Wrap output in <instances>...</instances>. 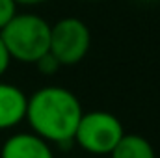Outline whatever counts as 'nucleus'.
Returning <instances> with one entry per match:
<instances>
[{
  "instance_id": "1",
  "label": "nucleus",
  "mask_w": 160,
  "mask_h": 158,
  "mask_svg": "<svg viewBox=\"0 0 160 158\" xmlns=\"http://www.w3.org/2000/svg\"><path fill=\"white\" fill-rule=\"evenodd\" d=\"M82 114V104L73 91L47 86L28 97L24 119L32 132L47 143H69L75 138Z\"/></svg>"
},
{
  "instance_id": "2",
  "label": "nucleus",
  "mask_w": 160,
  "mask_h": 158,
  "mask_svg": "<svg viewBox=\"0 0 160 158\" xmlns=\"http://www.w3.org/2000/svg\"><path fill=\"white\" fill-rule=\"evenodd\" d=\"M11 60L22 63H36L50 48V24L36 13H17L2 30Z\"/></svg>"
},
{
  "instance_id": "3",
  "label": "nucleus",
  "mask_w": 160,
  "mask_h": 158,
  "mask_svg": "<svg viewBox=\"0 0 160 158\" xmlns=\"http://www.w3.org/2000/svg\"><path fill=\"white\" fill-rule=\"evenodd\" d=\"M123 136L125 128L114 114L104 110H93L82 114L73 141H77L86 153L102 156L114 151Z\"/></svg>"
},
{
  "instance_id": "4",
  "label": "nucleus",
  "mask_w": 160,
  "mask_h": 158,
  "mask_svg": "<svg viewBox=\"0 0 160 158\" xmlns=\"http://www.w3.org/2000/svg\"><path fill=\"white\" fill-rule=\"evenodd\" d=\"M91 47V32L78 17H63L50 26L48 52L60 62L62 67L80 63Z\"/></svg>"
},
{
  "instance_id": "5",
  "label": "nucleus",
  "mask_w": 160,
  "mask_h": 158,
  "mask_svg": "<svg viewBox=\"0 0 160 158\" xmlns=\"http://www.w3.org/2000/svg\"><path fill=\"white\" fill-rule=\"evenodd\" d=\"M0 158H54V153L50 143L34 132H19L4 141Z\"/></svg>"
},
{
  "instance_id": "6",
  "label": "nucleus",
  "mask_w": 160,
  "mask_h": 158,
  "mask_svg": "<svg viewBox=\"0 0 160 158\" xmlns=\"http://www.w3.org/2000/svg\"><path fill=\"white\" fill-rule=\"evenodd\" d=\"M28 97L13 84L0 82V130L17 126L26 116Z\"/></svg>"
},
{
  "instance_id": "7",
  "label": "nucleus",
  "mask_w": 160,
  "mask_h": 158,
  "mask_svg": "<svg viewBox=\"0 0 160 158\" xmlns=\"http://www.w3.org/2000/svg\"><path fill=\"white\" fill-rule=\"evenodd\" d=\"M110 158H157L151 141L140 134H125L110 153Z\"/></svg>"
},
{
  "instance_id": "8",
  "label": "nucleus",
  "mask_w": 160,
  "mask_h": 158,
  "mask_svg": "<svg viewBox=\"0 0 160 158\" xmlns=\"http://www.w3.org/2000/svg\"><path fill=\"white\" fill-rule=\"evenodd\" d=\"M36 65H38V71L43 73V75H47V77H50V75H56L58 71H60V62L50 54V52H47L45 56H41L39 60L36 62Z\"/></svg>"
},
{
  "instance_id": "9",
  "label": "nucleus",
  "mask_w": 160,
  "mask_h": 158,
  "mask_svg": "<svg viewBox=\"0 0 160 158\" xmlns=\"http://www.w3.org/2000/svg\"><path fill=\"white\" fill-rule=\"evenodd\" d=\"M17 6L15 0H0V30L17 15Z\"/></svg>"
},
{
  "instance_id": "10",
  "label": "nucleus",
  "mask_w": 160,
  "mask_h": 158,
  "mask_svg": "<svg viewBox=\"0 0 160 158\" xmlns=\"http://www.w3.org/2000/svg\"><path fill=\"white\" fill-rule=\"evenodd\" d=\"M9 63H11V56H9V52H8L4 41L0 37V77L9 69Z\"/></svg>"
},
{
  "instance_id": "11",
  "label": "nucleus",
  "mask_w": 160,
  "mask_h": 158,
  "mask_svg": "<svg viewBox=\"0 0 160 158\" xmlns=\"http://www.w3.org/2000/svg\"><path fill=\"white\" fill-rule=\"evenodd\" d=\"M19 6H38L41 2H45V0H15Z\"/></svg>"
},
{
  "instance_id": "12",
  "label": "nucleus",
  "mask_w": 160,
  "mask_h": 158,
  "mask_svg": "<svg viewBox=\"0 0 160 158\" xmlns=\"http://www.w3.org/2000/svg\"><path fill=\"white\" fill-rule=\"evenodd\" d=\"M82 2H97V0H82Z\"/></svg>"
},
{
  "instance_id": "13",
  "label": "nucleus",
  "mask_w": 160,
  "mask_h": 158,
  "mask_svg": "<svg viewBox=\"0 0 160 158\" xmlns=\"http://www.w3.org/2000/svg\"><path fill=\"white\" fill-rule=\"evenodd\" d=\"M145 2H149V0H145Z\"/></svg>"
}]
</instances>
